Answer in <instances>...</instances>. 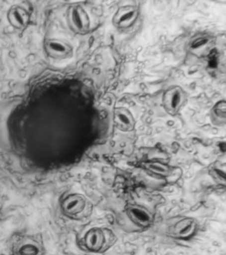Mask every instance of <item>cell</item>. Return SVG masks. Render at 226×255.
Masks as SVG:
<instances>
[{
  "label": "cell",
  "mask_w": 226,
  "mask_h": 255,
  "mask_svg": "<svg viewBox=\"0 0 226 255\" xmlns=\"http://www.w3.org/2000/svg\"><path fill=\"white\" fill-rule=\"evenodd\" d=\"M67 23L74 33L80 35L86 33L90 29V18L80 5H72L69 7L67 11Z\"/></svg>",
  "instance_id": "6da1fadb"
},
{
  "label": "cell",
  "mask_w": 226,
  "mask_h": 255,
  "mask_svg": "<svg viewBox=\"0 0 226 255\" xmlns=\"http://www.w3.org/2000/svg\"><path fill=\"white\" fill-rule=\"evenodd\" d=\"M186 101L183 90L176 86L168 89L164 94L162 104L164 110L170 115L174 116L180 111Z\"/></svg>",
  "instance_id": "7a4b0ae2"
},
{
  "label": "cell",
  "mask_w": 226,
  "mask_h": 255,
  "mask_svg": "<svg viewBox=\"0 0 226 255\" xmlns=\"http://www.w3.org/2000/svg\"><path fill=\"white\" fill-rule=\"evenodd\" d=\"M43 47L47 56L55 60L68 59L73 54L72 46L63 39H47L44 41Z\"/></svg>",
  "instance_id": "3957f363"
},
{
  "label": "cell",
  "mask_w": 226,
  "mask_h": 255,
  "mask_svg": "<svg viewBox=\"0 0 226 255\" xmlns=\"http://www.w3.org/2000/svg\"><path fill=\"white\" fill-rule=\"evenodd\" d=\"M138 15L139 9L136 6H122L113 17V25L119 29H126L134 25Z\"/></svg>",
  "instance_id": "277c9868"
},
{
  "label": "cell",
  "mask_w": 226,
  "mask_h": 255,
  "mask_svg": "<svg viewBox=\"0 0 226 255\" xmlns=\"http://www.w3.org/2000/svg\"><path fill=\"white\" fill-rule=\"evenodd\" d=\"M7 20L15 29L22 30L28 26L30 17L28 12L19 5H13L7 12Z\"/></svg>",
  "instance_id": "5b68a950"
},
{
  "label": "cell",
  "mask_w": 226,
  "mask_h": 255,
  "mask_svg": "<svg viewBox=\"0 0 226 255\" xmlns=\"http://www.w3.org/2000/svg\"><path fill=\"white\" fill-rule=\"evenodd\" d=\"M113 119L116 127L122 131L132 130L136 125L132 114L126 108L120 107L114 109Z\"/></svg>",
  "instance_id": "8992f818"
},
{
  "label": "cell",
  "mask_w": 226,
  "mask_h": 255,
  "mask_svg": "<svg viewBox=\"0 0 226 255\" xmlns=\"http://www.w3.org/2000/svg\"><path fill=\"white\" fill-rule=\"evenodd\" d=\"M104 242V235L100 229H92L86 235V246L90 250H100L102 248Z\"/></svg>",
  "instance_id": "52a82bcc"
},
{
  "label": "cell",
  "mask_w": 226,
  "mask_h": 255,
  "mask_svg": "<svg viewBox=\"0 0 226 255\" xmlns=\"http://www.w3.org/2000/svg\"><path fill=\"white\" fill-rule=\"evenodd\" d=\"M131 218L140 225L147 226L151 221V216L146 209L138 206L131 207L128 210Z\"/></svg>",
  "instance_id": "ba28073f"
},
{
  "label": "cell",
  "mask_w": 226,
  "mask_h": 255,
  "mask_svg": "<svg viewBox=\"0 0 226 255\" xmlns=\"http://www.w3.org/2000/svg\"><path fill=\"white\" fill-rule=\"evenodd\" d=\"M194 224L193 221L190 219H185L178 223L176 229V233L178 236H188L193 232Z\"/></svg>",
  "instance_id": "9c48e42d"
},
{
  "label": "cell",
  "mask_w": 226,
  "mask_h": 255,
  "mask_svg": "<svg viewBox=\"0 0 226 255\" xmlns=\"http://www.w3.org/2000/svg\"><path fill=\"white\" fill-rule=\"evenodd\" d=\"M212 117L217 123H224L226 120V103L220 102L215 105L212 111Z\"/></svg>",
  "instance_id": "30bf717a"
},
{
  "label": "cell",
  "mask_w": 226,
  "mask_h": 255,
  "mask_svg": "<svg viewBox=\"0 0 226 255\" xmlns=\"http://www.w3.org/2000/svg\"><path fill=\"white\" fill-rule=\"evenodd\" d=\"M147 168L150 169L152 172L158 173V174L166 175L168 173V167L163 164L159 163H150L146 164Z\"/></svg>",
  "instance_id": "8fae6325"
}]
</instances>
